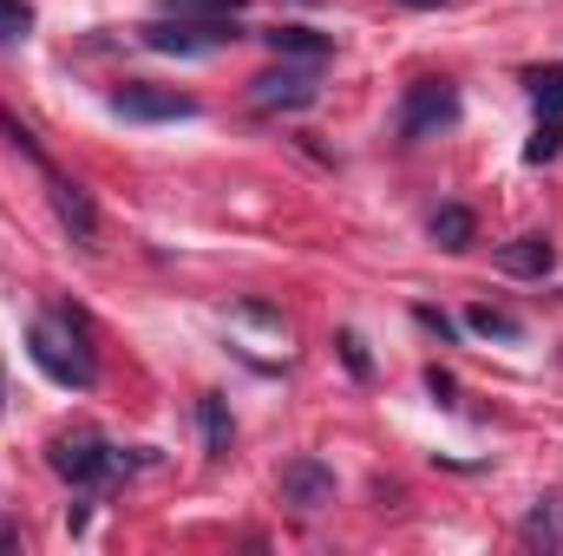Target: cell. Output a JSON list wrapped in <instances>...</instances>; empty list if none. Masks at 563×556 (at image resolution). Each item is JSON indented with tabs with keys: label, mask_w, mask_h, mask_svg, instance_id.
I'll use <instances>...</instances> for the list:
<instances>
[{
	"label": "cell",
	"mask_w": 563,
	"mask_h": 556,
	"mask_svg": "<svg viewBox=\"0 0 563 556\" xmlns=\"http://www.w3.org/2000/svg\"><path fill=\"white\" fill-rule=\"evenodd\" d=\"M525 86H531L538 112H558L563 119V66H538V73H525Z\"/></svg>",
	"instance_id": "obj_15"
},
{
	"label": "cell",
	"mask_w": 563,
	"mask_h": 556,
	"mask_svg": "<svg viewBox=\"0 0 563 556\" xmlns=\"http://www.w3.org/2000/svg\"><path fill=\"white\" fill-rule=\"evenodd\" d=\"M498 269H505V276H518V281H544L551 269H558V243L531 230V236H518V243H505V249H498Z\"/></svg>",
	"instance_id": "obj_9"
},
{
	"label": "cell",
	"mask_w": 563,
	"mask_h": 556,
	"mask_svg": "<svg viewBox=\"0 0 563 556\" xmlns=\"http://www.w3.org/2000/svg\"><path fill=\"white\" fill-rule=\"evenodd\" d=\"M243 26L236 20H170V13H157L151 26H144L139 40L151 53H177V59H203V53H217V46H230Z\"/></svg>",
	"instance_id": "obj_3"
},
{
	"label": "cell",
	"mask_w": 563,
	"mask_h": 556,
	"mask_svg": "<svg viewBox=\"0 0 563 556\" xmlns=\"http://www.w3.org/2000/svg\"><path fill=\"white\" fill-rule=\"evenodd\" d=\"M426 387H432V400H439V407H452V374H439V367H432V374H426Z\"/></svg>",
	"instance_id": "obj_20"
},
{
	"label": "cell",
	"mask_w": 563,
	"mask_h": 556,
	"mask_svg": "<svg viewBox=\"0 0 563 556\" xmlns=\"http://www.w3.org/2000/svg\"><path fill=\"white\" fill-rule=\"evenodd\" d=\"M308 7H321V0H308Z\"/></svg>",
	"instance_id": "obj_22"
},
{
	"label": "cell",
	"mask_w": 563,
	"mask_h": 556,
	"mask_svg": "<svg viewBox=\"0 0 563 556\" xmlns=\"http://www.w3.org/2000/svg\"><path fill=\"white\" fill-rule=\"evenodd\" d=\"M394 7H413V13H432V7H445V0H394Z\"/></svg>",
	"instance_id": "obj_21"
},
{
	"label": "cell",
	"mask_w": 563,
	"mask_h": 556,
	"mask_svg": "<svg viewBox=\"0 0 563 556\" xmlns=\"http://www.w3.org/2000/svg\"><path fill=\"white\" fill-rule=\"evenodd\" d=\"M197 425H203V452H210V458H230L236 425H230V413H223V400H197Z\"/></svg>",
	"instance_id": "obj_12"
},
{
	"label": "cell",
	"mask_w": 563,
	"mask_h": 556,
	"mask_svg": "<svg viewBox=\"0 0 563 556\" xmlns=\"http://www.w3.org/2000/svg\"><path fill=\"white\" fill-rule=\"evenodd\" d=\"M465 327H472V334H485V341H518V334H525V321H518V314H505V308H485V301L465 314Z\"/></svg>",
	"instance_id": "obj_13"
},
{
	"label": "cell",
	"mask_w": 563,
	"mask_h": 556,
	"mask_svg": "<svg viewBox=\"0 0 563 556\" xmlns=\"http://www.w3.org/2000/svg\"><path fill=\"white\" fill-rule=\"evenodd\" d=\"M112 112H119V119H144V125H157V119H197V99H190V92H170V86L125 79V86L112 92Z\"/></svg>",
	"instance_id": "obj_6"
},
{
	"label": "cell",
	"mask_w": 563,
	"mask_h": 556,
	"mask_svg": "<svg viewBox=\"0 0 563 556\" xmlns=\"http://www.w3.org/2000/svg\"><path fill=\"white\" fill-rule=\"evenodd\" d=\"M334 347H341V360H347V374H354V380H367V374H374V360H367V341H361L354 327H341V334H334Z\"/></svg>",
	"instance_id": "obj_18"
},
{
	"label": "cell",
	"mask_w": 563,
	"mask_h": 556,
	"mask_svg": "<svg viewBox=\"0 0 563 556\" xmlns=\"http://www.w3.org/2000/svg\"><path fill=\"white\" fill-rule=\"evenodd\" d=\"M459 119V86L452 79H420V86H407V105H400V138H432L439 125H452Z\"/></svg>",
	"instance_id": "obj_4"
},
{
	"label": "cell",
	"mask_w": 563,
	"mask_h": 556,
	"mask_svg": "<svg viewBox=\"0 0 563 556\" xmlns=\"http://www.w3.org/2000/svg\"><path fill=\"white\" fill-rule=\"evenodd\" d=\"M46 465H53L66 485H79V491L112 485V478H125V471H132V458H125L119 445H106L99 432H59V438L46 445Z\"/></svg>",
	"instance_id": "obj_2"
},
{
	"label": "cell",
	"mask_w": 563,
	"mask_h": 556,
	"mask_svg": "<svg viewBox=\"0 0 563 556\" xmlns=\"http://www.w3.org/2000/svg\"><path fill=\"white\" fill-rule=\"evenodd\" d=\"M558 151H563V119H558V112H544V119H538V132H531V144H525V164H551Z\"/></svg>",
	"instance_id": "obj_16"
},
{
	"label": "cell",
	"mask_w": 563,
	"mask_h": 556,
	"mask_svg": "<svg viewBox=\"0 0 563 556\" xmlns=\"http://www.w3.org/2000/svg\"><path fill=\"white\" fill-rule=\"evenodd\" d=\"M250 99H256V112H308L314 105V73L308 66H276V73L250 79Z\"/></svg>",
	"instance_id": "obj_8"
},
{
	"label": "cell",
	"mask_w": 563,
	"mask_h": 556,
	"mask_svg": "<svg viewBox=\"0 0 563 556\" xmlns=\"http://www.w3.org/2000/svg\"><path fill=\"white\" fill-rule=\"evenodd\" d=\"M40 177H46V190H53V210H59L66 236H73L79 249H99V203H92V190L73 184V177H59L53 164H40Z\"/></svg>",
	"instance_id": "obj_5"
},
{
	"label": "cell",
	"mask_w": 563,
	"mask_h": 556,
	"mask_svg": "<svg viewBox=\"0 0 563 556\" xmlns=\"http://www.w3.org/2000/svg\"><path fill=\"white\" fill-rule=\"evenodd\" d=\"M26 33H33V7L26 0H0V46L26 40Z\"/></svg>",
	"instance_id": "obj_17"
},
{
	"label": "cell",
	"mask_w": 563,
	"mask_h": 556,
	"mask_svg": "<svg viewBox=\"0 0 563 556\" xmlns=\"http://www.w3.org/2000/svg\"><path fill=\"white\" fill-rule=\"evenodd\" d=\"M282 504L301 511V518L328 511V504H334V471H328L321 458H288V465H282Z\"/></svg>",
	"instance_id": "obj_7"
},
{
	"label": "cell",
	"mask_w": 563,
	"mask_h": 556,
	"mask_svg": "<svg viewBox=\"0 0 563 556\" xmlns=\"http://www.w3.org/2000/svg\"><path fill=\"white\" fill-rule=\"evenodd\" d=\"M170 20H243V0H164Z\"/></svg>",
	"instance_id": "obj_14"
},
{
	"label": "cell",
	"mask_w": 563,
	"mask_h": 556,
	"mask_svg": "<svg viewBox=\"0 0 563 556\" xmlns=\"http://www.w3.org/2000/svg\"><path fill=\"white\" fill-rule=\"evenodd\" d=\"M472 236H478V216L465 203H439L432 210V243L439 249H472Z\"/></svg>",
	"instance_id": "obj_11"
},
{
	"label": "cell",
	"mask_w": 563,
	"mask_h": 556,
	"mask_svg": "<svg viewBox=\"0 0 563 556\" xmlns=\"http://www.w3.org/2000/svg\"><path fill=\"white\" fill-rule=\"evenodd\" d=\"M413 321H420V327H432V334H439V341H452V321H445V314H439V308H413Z\"/></svg>",
	"instance_id": "obj_19"
},
{
	"label": "cell",
	"mask_w": 563,
	"mask_h": 556,
	"mask_svg": "<svg viewBox=\"0 0 563 556\" xmlns=\"http://www.w3.org/2000/svg\"><path fill=\"white\" fill-rule=\"evenodd\" d=\"M26 354H33V367L46 374V380H59V387H92L99 380V360H92V347H86V321L73 314V308H59L53 321H33V334H26Z\"/></svg>",
	"instance_id": "obj_1"
},
{
	"label": "cell",
	"mask_w": 563,
	"mask_h": 556,
	"mask_svg": "<svg viewBox=\"0 0 563 556\" xmlns=\"http://www.w3.org/2000/svg\"><path fill=\"white\" fill-rule=\"evenodd\" d=\"M263 40H269L276 59H301V66H321V59L334 53V40L314 33V26H276V33H263Z\"/></svg>",
	"instance_id": "obj_10"
}]
</instances>
